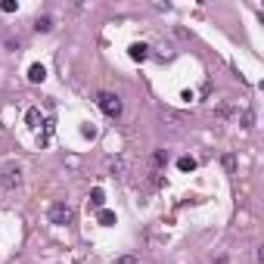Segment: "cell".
Returning <instances> with one entry per match:
<instances>
[{
	"label": "cell",
	"mask_w": 264,
	"mask_h": 264,
	"mask_svg": "<svg viewBox=\"0 0 264 264\" xmlns=\"http://www.w3.org/2000/svg\"><path fill=\"white\" fill-rule=\"evenodd\" d=\"M0 186H4L7 193H13V190H19V186H22V165L19 162L4 165V171H0Z\"/></svg>",
	"instance_id": "6da1fadb"
},
{
	"label": "cell",
	"mask_w": 264,
	"mask_h": 264,
	"mask_svg": "<svg viewBox=\"0 0 264 264\" xmlns=\"http://www.w3.org/2000/svg\"><path fill=\"white\" fill-rule=\"evenodd\" d=\"M97 106L103 109V115H109V118H118L122 115V100L115 93H109V90L97 93Z\"/></svg>",
	"instance_id": "7a4b0ae2"
},
{
	"label": "cell",
	"mask_w": 264,
	"mask_h": 264,
	"mask_svg": "<svg viewBox=\"0 0 264 264\" xmlns=\"http://www.w3.org/2000/svg\"><path fill=\"white\" fill-rule=\"evenodd\" d=\"M47 218H50V224H56V227H65V224L75 221V211H71V205H65V202H53L50 211H47Z\"/></svg>",
	"instance_id": "3957f363"
},
{
	"label": "cell",
	"mask_w": 264,
	"mask_h": 264,
	"mask_svg": "<svg viewBox=\"0 0 264 264\" xmlns=\"http://www.w3.org/2000/svg\"><path fill=\"white\" fill-rule=\"evenodd\" d=\"M25 125H28L31 131H41V125H44V115H41V109H37V106H31V109L25 112Z\"/></svg>",
	"instance_id": "277c9868"
},
{
	"label": "cell",
	"mask_w": 264,
	"mask_h": 264,
	"mask_svg": "<svg viewBox=\"0 0 264 264\" xmlns=\"http://www.w3.org/2000/svg\"><path fill=\"white\" fill-rule=\"evenodd\" d=\"M128 56H131L134 62H146V59H149V44H131V47H128Z\"/></svg>",
	"instance_id": "5b68a950"
},
{
	"label": "cell",
	"mask_w": 264,
	"mask_h": 264,
	"mask_svg": "<svg viewBox=\"0 0 264 264\" xmlns=\"http://www.w3.org/2000/svg\"><path fill=\"white\" fill-rule=\"evenodd\" d=\"M44 78H47V68H44L41 62H34V65L28 68V81H31V84H41Z\"/></svg>",
	"instance_id": "8992f818"
},
{
	"label": "cell",
	"mask_w": 264,
	"mask_h": 264,
	"mask_svg": "<svg viewBox=\"0 0 264 264\" xmlns=\"http://www.w3.org/2000/svg\"><path fill=\"white\" fill-rule=\"evenodd\" d=\"M103 205H106V193L97 186V190H90V208H93V211H100Z\"/></svg>",
	"instance_id": "52a82bcc"
},
{
	"label": "cell",
	"mask_w": 264,
	"mask_h": 264,
	"mask_svg": "<svg viewBox=\"0 0 264 264\" xmlns=\"http://www.w3.org/2000/svg\"><path fill=\"white\" fill-rule=\"evenodd\" d=\"M97 221L103 224V227H112V224H115V211H109V208H100V211H97Z\"/></svg>",
	"instance_id": "ba28073f"
},
{
	"label": "cell",
	"mask_w": 264,
	"mask_h": 264,
	"mask_svg": "<svg viewBox=\"0 0 264 264\" xmlns=\"http://www.w3.org/2000/svg\"><path fill=\"white\" fill-rule=\"evenodd\" d=\"M34 31H44V34L53 31V19H50V16H37V19H34Z\"/></svg>",
	"instance_id": "9c48e42d"
},
{
	"label": "cell",
	"mask_w": 264,
	"mask_h": 264,
	"mask_svg": "<svg viewBox=\"0 0 264 264\" xmlns=\"http://www.w3.org/2000/svg\"><path fill=\"white\" fill-rule=\"evenodd\" d=\"M125 168H128V165H125V159H112V162H109L112 177H122V174H125Z\"/></svg>",
	"instance_id": "30bf717a"
},
{
	"label": "cell",
	"mask_w": 264,
	"mask_h": 264,
	"mask_svg": "<svg viewBox=\"0 0 264 264\" xmlns=\"http://www.w3.org/2000/svg\"><path fill=\"white\" fill-rule=\"evenodd\" d=\"M177 168H180V171H193V168H196V159H193V156H180V159H177Z\"/></svg>",
	"instance_id": "8fae6325"
},
{
	"label": "cell",
	"mask_w": 264,
	"mask_h": 264,
	"mask_svg": "<svg viewBox=\"0 0 264 264\" xmlns=\"http://www.w3.org/2000/svg\"><path fill=\"white\" fill-rule=\"evenodd\" d=\"M153 165L156 168H165L168 165V153H165V149H156V153H153Z\"/></svg>",
	"instance_id": "7c38bea8"
},
{
	"label": "cell",
	"mask_w": 264,
	"mask_h": 264,
	"mask_svg": "<svg viewBox=\"0 0 264 264\" xmlns=\"http://www.w3.org/2000/svg\"><path fill=\"white\" fill-rule=\"evenodd\" d=\"M224 168H227L230 174L236 171V156H233V153H227V156H224Z\"/></svg>",
	"instance_id": "4fadbf2b"
},
{
	"label": "cell",
	"mask_w": 264,
	"mask_h": 264,
	"mask_svg": "<svg viewBox=\"0 0 264 264\" xmlns=\"http://www.w3.org/2000/svg\"><path fill=\"white\" fill-rule=\"evenodd\" d=\"M0 10H4V13H16L19 4H16V0H0Z\"/></svg>",
	"instance_id": "5bb4252c"
},
{
	"label": "cell",
	"mask_w": 264,
	"mask_h": 264,
	"mask_svg": "<svg viewBox=\"0 0 264 264\" xmlns=\"http://www.w3.org/2000/svg\"><path fill=\"white\" fill-rule=\"evenodd\" d=\"M243 128H255V115H252V112H249V109L243 112Z\"/></svg>",
	"instance_id": "9a60e30c"
},
{
	"label": "cell",
	"mask_w": 264,
	"mask_h": 264,
	"mask_svg": "<svg viewBox=\"0 0 264 264\" xmlns=\"http://www.w3.org/2000/svg\"><path fill=\"white\" fill-rule=\"evenodd\" d=\"M115 264H137V258L134 255H122V258H115Z\"/></svg>",
	"instance_id": "2e32d148"
}]
</instances>
